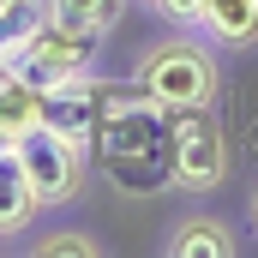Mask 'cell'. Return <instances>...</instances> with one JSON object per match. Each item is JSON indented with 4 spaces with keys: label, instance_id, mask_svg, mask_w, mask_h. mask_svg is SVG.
<instances>
[{
    "label": "cell",
    "instance_id": "1",
    "mask_svg": "<svg viewBox=\"0 0 258 258\" xmlns=\"http://www.w3.org/2000/svg\"><path fill=\"white\" fill-rule=\"evenodd\" d=\"M90 150L108 168V180L132 198L174 186L168 180V108L138 84H120V90L102 84V114L90 132Z\"/></svg>",
    "mask_w": 258,
    "mask_h": 258
},
{
    "label": "cell",
    "instance_id": "2",
    "mask_svg": "<svg viewBox=\"0 0 258 258\" xmlns=\"http://www.w3.org/2000/svg\"><path fill=\"white\" fill-rule=\"evenodd\" d=\"M132 84L150 90L168 114L174 108H210V96H216V60L198 42H186V36H168V42H156V48L138 54Z\"/></svg>",
    "mask_w": 258,
    "mask_h": 258
},
{
    "label": "cell",
    "instance_id": "3",
    "mask_svg": "<svg viewBox=\"0 0 258 258\" xmlns=\"http://www.w3.org/2000/svg\"><path fill=\"white\" fill-rule=\"evenodd\" d=\"M90 60H96V36H90V30H72V24L48 18V12L24 30V42L6 54V66H12L24 84H36V90H54L66 78L90 72Z\"/></svg>",
    "mask_w": 258,
    "mask_h": 258
},
{
    "label": "cell",
    "instance_id": "4",
    "mask_svg": "<svg viewBox=\"0 0 258 258\" xmlns=\"http://www.w3.org/2000/svg\"><path fill=\"white\" fill-rule=\"evenodd\" d=\"M228 174V138L204 108H174L168 120V180L186 192H216Z\"/></svg>",
    "mask_w": 258,
    "mask_h": 258
},
{
    "label": "cell",
    "instance_id": "5",
    "mask_svg": "<svg viewBox=\"0 0 258 258\" xmlns=\"http://www.w3.org/2000/svg\"><path fill=\"white\" fill-rule=\"evenodd\" d=\"M12 150H18V162H24V174H30V186L42 204H66V198L84 192V174H90V144H78V138H66L54 126H30L12 138Z\"/></svg>",
    "mask_w": 258,
    "mask_h": 258
},
{
    "label": "cell",
    "instance_id": "6",
    "mask_svg": "<svg viewBox=\"0 0 258 258\" xmlns=\"http://www.w3.org/2000/svg\"><path fill=\"white\" fill-rule=\"evenodd\" d=\"M96 114H102V84H96L90 72H78V78H66L54 90H42L36 126H54V132H66V138H78V144H90Z\"/></svg>",
    "mask_w": 258,
    "mask_h": 258
},
{
    "label": "cell",
    "instance_id": "7",
    "mask_svg": "<svg viewBox=\"0 0 258 258\" xmlns=\"http://www.w3.org/2000/svg\"><path fill=\"white\" fill-rule=\"evenodd\" d=\"M42 210V198L30 186V174H24V162H18V150H0V234H18V228H30V216Z\"/></svg>",
    "mask_w": 258,
    "mask_h": 258
},
{
    "label": "cell",
    "instance_id": "8",
    "mask_svg": "<svg viewBox=\"0 0 258 258\" xmlns=\"http://www.w3.org/2000/svg\"><path fill=\"white\" fill-rule=\"evenodd\" d=\"M168 258H234V234L216 216H186L168 234Z\"/></svg>",
    "mask_w": 258,
    "mask_h": 258
},
{
    "label": "cell",
    "instance_id": "9",
    "mask_svg": "<svg viewBox=\"0 0 258 258\" xmlns=\"http://www.w3.org/2000/svg\"><path fill=\"white\" fill-rule=\"evenodd\" d=\"M204 30L228 48L258 42V0H204Z\"/></svg>",
    "mask_w": 258,
    "mask_h": 258
},
{
    "label": "cell",
    "instance_id": "10",
    "mask_svg": "<svg viewBox=\"0 0 258 258\" xmlns=\"http://www.w3.org/2000/svg\"><path fill=\"white\" fill-rule=\"evenodd\" d=\"M36 108H42V90L24 84L12 66L0 60V132H6V138L30 132V126H36Z\"/></svg>",
    "mask_w": 258,
    "mask_h": 258
},
{
    "label": "cell",
    "instance_id": "11",
    "mask_svg": "<svg viewBox=\"0 0 258 258\" xmlns=\"http://www.w3.org/2000/svg\"><path fill=\"white\" fill-rule=\"evenodd\" d=\"M42 12L60 18V24H72V30L102 36V30H114L126 18V0H42Z\"/></svg>",
    "mask_w": 258,
    "mask_h": 258
},
{
    "label": "cell",
    "instance_id": "12",
    "mask_svg": "<svg viewBox=\"0 0 258 258\" xmlns=\"http://www.w3.org/2000/svg\"><path fill=\"white\" fill-rule=\"evenodd\" d=\"M42 18V0H12V6H0V60L24 42V30Z\"/></svg>",
    "mask_w": 258,
    "mask_h": 258
},
{
    "label": "cell",
    "instance_id": "13",
    "mask_svg": "<svg viewBox=\"0 0 258 258\" xmlns=\"http://www.w3.org/2000/svg\"><path fill=\"white\" fill-rule=\"evenodd\" d=\"M102 246L90 240V234H48V240H36V258H96Z\"/></svg>",
    "mask_w": 258,
    "mask_h": 258
},
{
    "label": "cell",
    "instance_id": "14",
    "mask_svg": "<svg viewBox=\"0 0 258 258\" xmlns=\"http://www.w3.org/2000/svg\"><path fill=\"white\" fill-rule=\"evenodd\" d=\"M168 24H204V0H150Z\"/></svg>",
    "mask_w": 258,
    "mask_h": 258
},
{
    "label": "cell",
    "instance_id": "15",
    "mask_svg": "<svg viewBox=\"0 0 258 258\" xmlns=\"http://www.w3.org/2000/svg\"><path fill=\"white\" fill-rule=\"evenodd\" d=\"M0 150H12V138H6V132H0Z\"/></svg>",
    "mask_w": 258,
    "mask_h": 258
},
{
    "label": "cell",
    "instance_id": "16",
    "mask_svg": "<svg viewBox=\"0 0 258 258\" xmlns=\"http://www.w3.org/2000/svg\"><path fill=\"white\" fill-rule=\"evenodd\" d=\"M252 216H258V192H252Z\"/></svg>",
    "mask_w": 258,
    "mask_h": 258
},
{
    "label": "cell",
    "instance_id": "17",
    "mask_svg": "<svg viewBox=\"0 0 258 258\" xmlns=\"http://www.w3.org/2000/svg\"><path fill=\"white\" fill-rule=\"evenodd\" d=\"M0 6H12V0H0Z\"/></svg>",
    "mask_w": 258,
    "mask_h": 258
}]
</instances>
